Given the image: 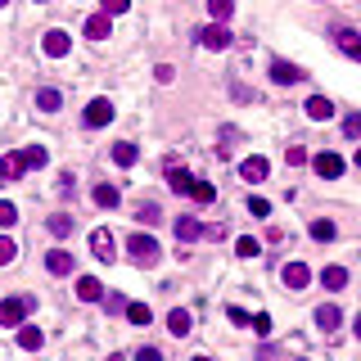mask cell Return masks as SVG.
<instances>
[{
    "mask_svg": "<svg viewBox=\"0 0 361 361\" xmlns=\"http://www.w3.org/2000/svg\"><path fill=\"white\" fill-rule=\"evenodd\" d=\"M127 253H132V262H140V266H149V262H158V240H153L149 230H136L132 240H127Z\"/></svg>",
    "mask_w": 361,
    "mask_h": 361,
    "instance_id": "cell-1",
    "label": "cell"
},
{
    "mask_svg": "<svg viewBox=\"0 0 361 361\" xmlns=\"http://www.w3.org/2000/svg\"><path fill=\"white\" fill-rule=\"evenodd\" d=\"M32 307H36V303H32L27 294H18V298H5V303H0V325H5V329H10V325H23Z\"/></svg>",
    "mask_w": 361,
    "mask_h": 361,
    "instance_id": "cell-2",
    "label": "cell"
},
{
    "mask_svg": "<svg viewBox=\"0 0 361 361\" xmlns=\"http://www.w3.org/2000/svg\"><path fill=\"white\" fill-rule=\"evenodd\" d=\"M90 253H95L99 262H118V240H113L109 226H95V230H90Z\"/></svg>",
    "mask_w": 361,
    "mask_h": 361,
    "instance_id": "cell-3",
    "label": "cell"
},
{
    "mask_svg": "<svg viewBox=\"0 0 361 361\" xmlns=\"http://www.w3.org/2000/svg\"><path fill=\"white\" fill-rule=\"evenodd\" d=\"M82 122H86L90 132L109 127V122H113V99H90V104H86V113H82Z\"/></svg>",
    "mask_w": 361,
    "mask_h": 361,
    "instance_id": "cell-4",
    "label": "cell"
},
{
    "mask_svg": "<svg viewBox=\"0 0 361 361\" xmlns=\"http://www.w3.org/2000/svg\"><path fill=\"white\" fill-rule=\"evenodd\" d=\"M199 45H203V50H226V45H230V27H226V23L199 27Z\"/></svg>",
    "mask_w": 361,
    "mask_h": 361,
    "instance_id": "cell-5",
    "label": "cell"
},
{
    "mask_svg": "<svg viewBox=\"0 0 361 361\" xmlns=\"http://www.w3.org/2000/svg\"><path fill=\"white\" fill-rule=\"evenodd\" d=\"M41 50H45V55H50V59H64L68 50H73V36H68L64 27H50V32L41 36Z\"/></svg>",
    "mask_w": 361,
    "mask_h": 361,
    "instance_id": "cell-6",
    "label": "cell"
},
{
    "mask_svg": "<svg viewBox=\"0 0 361 361\" xmlns=\"http://www.w3.org/2000/svg\"><path fill=\"white\" fill-rule=\"evenodd\" d=\"M312 167H316V176H321V181H339V176H343V158H339V153H316V158H312Z\"/></svg>",
    "mask_w": 361,
    "mask_h": 361,
    "instance_id": "cell-7",
    "label": "cell"
},
{
    "mask_svg": "<svg viewBox=\"0 0 361 361\" xmlns=\"http://www.w3.org/2000/svg\"><path fill=\"white\" fill-rule=\"evenodd\" d=\"M240 176L249 181V186H258V181H266V176H271V163H266L262 153H253V158H244V163H240Z\"/></svg>",
    "mask_w": 361,
    "mask_h": 361,
    "instance_id": "cell-8",
    "label": "cell"
},
{
    "mask_svg": "<svg viewBox=\"0 0 361 361\" xmlns=\"http://www.w3.org/2000/svg\"><path fill=\"white\" fill-rule=\"evenodd\" d=\"M303 68H298V64H285V59H275V64H271V82H275V86H294V82H303Z\"/></svg>",
    "mask_w": 361,
    "mask_h": 361,
    "instance_id": "cell-9",
    "label": "cell"
},
{
    "mask_svg": "<svg viewBox=\"0 0 361 361\" xmlns=\"http://www.w3.org/2000/svg\"><path fill=\"white\" fill-rule=\"evenodd\" d=\"M280 280H285V289H307L312 285V271H307V262H289L280 271Z\"/></svg>",
    "mask_w": 361,
    "mask_h": 361,
    "instance_id": "cell-10",
    "label": "cell"
},
{
    "mask_svg": "<svg viewBox=\"0 0 361 361\" xmlns=\"http://www.w3.org/2000/svg\"><path fill=\"white\" fill-rule=\"evenodd\" d=\"M73 253H68V249H55V253H45V271H50V275H73Z\"/></svg>",
    "mask_w": 361,
    "mask_h": 361,
    "instance_id": "cell-11",
    "label": "cell"
},
{
    "mask_svg": "<svg viewBox=\"0 0 361 361\" xmlns=\"http://www.w3.org/2000/svg\"><path fill=\"white\" fill-rule=\"evenodd\" d=\"M167 329H172L176 339H186L190 329H195V316H190L186 307H172V312H167Z\"/></svg>",
    "mask_w": 361,
    "mask_h": 361,
    "instance_id": "cell-12",
    "label": "cell"
},
{
    "mask_svg": "<svg viewBox=\"0 0 361 361\" xmlns=\"http://www.w3.org/2000/svg\"><path fill=\"white\" fill-rule=\"evenodd\" d=\"M190 186H195V176H190L186 167L167 163V190H172V195H190Z\"/></svg>",
    "mask_w": 361,
    "mask_h": 361,
    "instance_id": "cell-13",
    "label": "cell"
},
{
    "mask_svg": "<svg viewBox=\"0 0 361 361\" xmlns=\"http://www.w3.org/2000/svg\"><path fill=\"white\" fill-rule=\"evenodd\" d=\"M109 32H113V14L99 10V14H90V18H86V36H90V41H104Z\"/></svg>",
    "mask_w": 361,
    "mask_h": 361,
    "instance_id": "cell-14",
    "label": "cell"
},
{
    "mask_svg": "<svg viewBox=\"0 0 361 361\" xmlns=\"http://www.w3.org/2000/svg\"><path fill=\"white\" fill-rule=\"evenodd\" d=\"M316 325L325 329V334H334V329L343 325V312H339L334 303H321V307H316Z\"/></svg>",
    "mask_w": 361,
    "mask_h": 361,
    "instance_id": "cell-15",
    "label": "cell"
},
{
    "mask_svg": "<svg viewBox=\"0 0 361 361\" xmlns=\"http://www.w3.org/2000/svg\"><path fill=\"white\" fill-rule=\"evenodd\" d=\"M45 343V329L41 325H18V348L23 352H36Z\"/></svg>",
    "mask_w": 361,
    "mask_h": 361,
    "instance_id": "cell-16",
    "label": "cell"
},
{
    "mask_svg": "<svg viewBox=\"0 0 361 361\" xmlns=\"http://www.w3.org/2000/svg\"><path fill=\"white\" fill-rule=\"evenodd\" d=\"M23 172H27V158H23V153H5V158H0V176H5V181H18Z\"/></svg>",
    "mask_w": 361,
    "mask_h": 361,
    "instance_id": "cell-17",
    "label": "cell"
},
{
    "mask_svg": "<svg viewBox=\"0 0 361 361\" xmlns=\"http://www.w3.org/2000/svg\"><path fill=\"white\" fill-rule=\"evenodd\" d=\"M199 235H203V221H195V217H176V240H181V244H195Z\"/></svg>",
    "mask_w": 361,
    "mask_h": 361,
    "instance_id": "cell-18",
    "label": "cell"
},
{
    "mask_svg": "<svg viewBox=\"0 0 361 361\" xmlns=\"http://www.w3.org/2000/svg\"><path fill=\"white\" fill-rule=\"evenodd\" d=\"M77 298H82V303H99V298H104V285H99L95 275H82V280H77Z\"/></svg>",
    "mask_w": 361,
    "mask_h": 361,
    "instance_id": "cell-19",
    "label": "cell"
},
{
    "mask_svg": "<svg viewBox=\"0 0 361 361\" xmlns=\"http://www.w3.org/2000/svg\"><path fill=\"white\" fill-rule=\"evenodd\" d=\"M307 118H312V122H329V118H334V104H329L325 95H312V99H307Z\"/></svg>",
    "mask_w": 361,
    "mask_h": 361,
    "instance_id": "cell-20",
    "label": "cell"
},
{
    "mask_svg": "<svg viewBox=\"0 0 361 361\" xmlns=\"http://www.w3.org/2000/svg\"><path fill=\"white\" fill-rule=\"evenodd\" d=\"M321 285H325L329 294H339V289L348 285V266H325V271H321Z\"/></svg>",
    "mask_w": 361,
    "mask_h": 361,
    "instance_id": "cell-21",
    "label": "cell"
},
{
    "mask_svg": "<svg viewBox=\"0 0 361 361\" xmlns=\"http://www.w3.org/2000/svg\"><path fill=\"white\" fill-rule=\"evenodd\" d=\"M59 104H64V95H59L55 86H41V90H36V109H41V113H59Z\"/></svg>",
    "mask_w": 361,
    "mask_h": 361,
    "instance_id": "cell-22",
    "label": "cell"
},
{
    "mask_svg": "<svg viewBox=\"0 0 361 361\" xmlns=\"http://www.w3.org/2000/svg\"><path fill=\"white\" fill-rule=\"evenodd\" d=\"M334 41H339V50H343L348 59H357V64H361V36H357V32H348V27H343Z\"/></svg>",
    "mask_w": 361,
    "mask_h": 361,
    "instance_id": "cell-23",
    "label": "cell"
},
{
    "mask_svg": "<svg viewBox=\"0 0 361 361\" xmlns=\"http://www.w3.org/2000/svg\"><path fill=\"white\" fill-rule=\"evenodd\" d=\"M45 226H50V235H55V240H68V235H73V217H68V212H55Z\"/></svg>",
    "mask_w": 361,
    "mask_h": 361,
    "instance_id": "cell-24",
    "label": "cell"
},
{
    "mask_svg": "<svg viewBox=\"0 0 361 361\" xmlns=\"http://www.w3.org/2000/svg\"><path fill=\"white\" fill-rule=\"evenodd\" d=\"M109 153H113V163H118V167H132V163H136V145H132V140H122V145H113Z\"/></svg>",
    "mask_w": 361,
    "mask_h": 361,
    "instance_id": "cell-25",
    "label": "cell"
},
{
    "mask_svg": "<svg viewBox=\"0 0 361 361\" xmlns=\"http://www.w3.org/2000/svg\"><path fill=\"white\" fill-rule=\"evenodd\" d=\"M90 199H95V203H99V208H118V190H113V186H95V195H90Z\"/></svg>",
    "mask_w": 361,
    "mask_h": 361,
    "instance_id": "cell-26",
    "label": "cell"
},
{
    "mask_svg": "<svg viewBox=\"0 0 361 361\" xmlns=\"http://www.w3.org/2000/svg\"><path fill=\"white\" fill-rule=\"evenodd\" d=\"M208 14H212V23H226L235 14V0H208Z\"/></svg>",
    "mask_w": 361,
    "mask_h": 361,
    "instance_id": "cell-27",
    "label": "cell"
},
{
    "mask_svg": "<svg viewBox=\"0 0 361 361\" xmlns=\"http://www.w3.org/2000/svg\"><path fill=\"white\" fill-rule=\"evenodd\" d=\"M127 321H132V325H149L153 312H149L145 303H127Z\"/></svg>",
    "mask_w": 361,
    "mask_h": 361,
    "instance_id": "cell-28",
    "label": "cell"
},
{
    "mask_svg": "<svg viewBox=\"0 0 361 361\" xmlns=\"http://www.w3.org/2000/svg\"><path fill=\"white\" fill-rule=\"evenodd\" d=\"M334 235H339V230H334V221H325V217H321V221H312V240L329 244V240H334Z\"/></svg>",
    "mask_w": 361,
    "mask_h": 361,
    "instance_id": "cell-29",
    "label": "cell"
},
{
    "mask_svg": "<svg viewBox=\"0 0 361 361\" xmlns=\"http://www.w3.org/2000/svg\"><path fill=\"white\" fill-rule=\"evenodd\" d=\"M235 253H240V258H258V253H262V244L253 240V235H240V240H235Z\"/></svg>",
    "mask_w": 361,
    "mask_h": 361,
    "instance_id": "cell-30",
    "label": "cell"
},
{
    "mask_svg": "<svg viewBox=\"0 0 361 361\" xmlns=\"http://www.w3.org/2000/svg\"><path fill=\"white\" fill-rule=\"evenodd\" d=\"M23 158H27V172H32V167H45V158H50V153H45L41 145H27V149H23Z\"/></svg>",
    "mask_w": 361,
    "mask_h": 361,
    "instance_id": "cell-31",
    "label": "cell"
},
{
    "mask_svg": "<svg viewBox=\"0 0 361 361\" xmlns=\"http://www.w3.org/2000/svg\"><path fill=\"white\" fill-rule=\"evenodd\" d=\"M190 195H195V203H212V199H217V190H212L208 181H195V186H190Z\"/></svg>",
    "mask_w": 361,
    "mask_h": 361,
    "instance_id": "cell-32",
    "label": "cell"
},
{
    "mask_svg": "<svg viewBox=\"0 0 361 361\" xmlns=\"http://www.w3.org/2000/svg\"><path fill=\"white\" fill-rule=\"evenodd\" d=\"M14 258H18V244H14L10 235H0V266H10Z\"/></svg>",
    "mask_w": 361,
    "mask_h": 361,
    "instance_id": "cell-33",
    "label": "cell"
},
{
    "mask_svg": "<svg viewBox=\"0 0 361 361\" xmlns=\"http://www.w3.org/2000/svg\"><path fill=\"white\" fill-rule=\"evenodd\" d=\"M343 136H348V140H361V113H348V118H343Z\"/></svg>",
    "mask_w": 361,
    "mask_h": 361,
    "instance_id": "cell-34",
    "label": "cell"
},
{
    "mask_svg": "<svg viewBox=\"0 0 361 361\" xmlns=\"http://www.w3.org/2000/svg\"><path fill=\"white\" fill-rule=\"evenodd\" d=\"M99 303H104V312H113V316H118V312H127V298H122V294H104Z\"/></svg>",
    "mask_w": 361,
    "mask_h": 361,
    "instance_id": "cell-35",
    "label": "cell"
},
{
    "mask_svg": "<svg viewBox=\"0 0 361 361\" xmlns=\"http://www.w3.org/2000/svg\"><path fill=\"white\" fill-rule=\"evenodd\" d=\"M285 163L289 167H303L307 163V149H303V145H289V149H285Z\"/></svg>",
    "mask_w": 361,
    "mask_h": 361,
    "instance_id": "cell-36",
    "label": "cell"
},
{
    "mask_svg": "<svg viewBox=\"0 0 361 361\" xmlns=\"http://www.w3.org/2000/svg\"><path fill=\"white\" fill-rule=\"evenodd\" d=\"M18 221V208H14L10 199H0V226H14Z\"/></svg>",
    "mask_w": 361,
    "mask_h": 361,
    "instance_id": "cell-37",
    "label": "cell"
},
{
    "mask_svg": "<svg viewBox=\"0 0 361 361\" xmlns=\"http://www.w3.org/2000/svg\"><path fill=\"white\" fill-rule=\"evenodd\" d=\"M136 217H140L145 226H149V221H158L163 212H158V203H140V208H136Z\"/></svg>",
    "mask_w": 361,
    "mask_h": 361,
    "instance_id": "cell-38",
    "label": "cell"
},
{
    "mask_svg": "<svg viewBox=\"0 0 361 361\" xmlns=\"http://www.w3.org/2000/svg\"><path fill=\"white\" fill-rule=\"evenodd\" d=\"M249 212H253V217H271V203L253 195V199H249Z\"/></svg>",
    "mask_w": 361,
    "mask_h": 361,
    "instance_id": "cell-39",
    "label": "cell"
},
{
    "mask_svg": "<svg viewBox=\"0 0 361 361\" xmlns=\"http://www.w3.org/2000/svg\"><path fill=\"white\" fill-rule=\"evenodd\" d=\"M127 10H132V0H104V14H113V18L127 14Z\"/></svg>",
    "mask_w": 361,
    "mask_h": 361,
    "instance_id": "cell-40",
    "label": "cell"
},
{
    "mask_svg": "<svg viewBox=\"0 0 361 361\" xmlns=\"http://www.w3.org/2000/svg\"><path fill=\"white\" fill-rule=\"evenodd\" d=\"M226 316H230V321H235V325H253V316H249V312H244V307H230Z\"/></svg>",
    "mask_w": 361,
    "mask_h": 361,
    "instance_id": "cell-41",
    "label": "cell"
},
{
    "mask_svg": "<svg viewBox=\"0 0 361 361\" xmlns=\"http://www.w3.org/2000/svg\"><path fill=\"white\" fill-rule=\"evenodd\" d=\"M253 329H258V334H271V316H266V312H258V316H253Z\"/></svg>",
    "mask_w": 361,
    "mask_h": 361,
    "instance_id": "cell-42",
    "label": "cell"
},
{
    "mask_svg": "<svg viewBox=\"0 0 361 361\" xmlns=\"http://www.w3.org/2000/svg\"><path fill=\"white\" fill-rule=\"evenodd\" d=\"M136 361H163V352H158V348H140V352H136Z\"/></svg>",
    "mask_w": 361,
    "mask_h": 361,
    "instance_id": "cell-43",
    "label": "cell"
},
{
    "mask_svg": "<svg viewBox=\"0 0 361 361\" xmlns=\"http://www.w3.org/2000/svg\"><path fill=\"white\" fill-rule=\"evenodd\" d=\"M352 334H357V339H361V316H357V321H352Z\"/></svg>",
    "mask_w": 361,
    "mask_h": 361,
    "instance_id": "cell-44",
    "label": "cell"
},
{
    "mask_svg": "<svg viewBox=\"0 0 361 361\" xmlns=\"http://www.w3.org/2000/svg\"><path fill=\"white\" fill-rule=\"evenodd\" d=\"M357 167H361V149H357Z\"/></svg>",
    "mask_w": 361,
    "mask_h": 361,
    "instance_id": "cell-45",
    "label": "cell"
},
{
    "mask_svg": "<svg viewBox=\"0 0 361 361\" xmlns=\"http://www.w3.org/2000/svg\"><path fill=\"white\" fill-rule=\"evenodd\" d=\"M195 361H212V357H195Z\"/></svg>",
    "mask_w": 361,
    "mask_h": 361,
    "instance_id": "cell-46",
    "label": "cell"
},
{
    "mask_svg": "<svg viewBox=\"0 0 361 361\" xmlns=\"http://www.w3.org/2000/svg\"><path fill=\"white\" fill-rule=\"evenodd\" d=\"M5 5H10V0H0V10H5Z\"/></svg>",
    "mask_w": 361,
    "mask_h": 361,
    "instance_id": "cell-47",
    "label": "cell"
},
{
    "mask_svg": "<svg viewBox=\"0 0 361 361\" xmlns=\"http://www.w3.org/2000/svg\"><path fill=\"white\" fill-rule=\"evenodd\" d=\"M36 5H50V0H36Z\"/></svg>",
    "mask_w": 361,
    "mask_h": 361,
    "instance_id": "cell-48",
    "label": "cell"
}]
</instances>
